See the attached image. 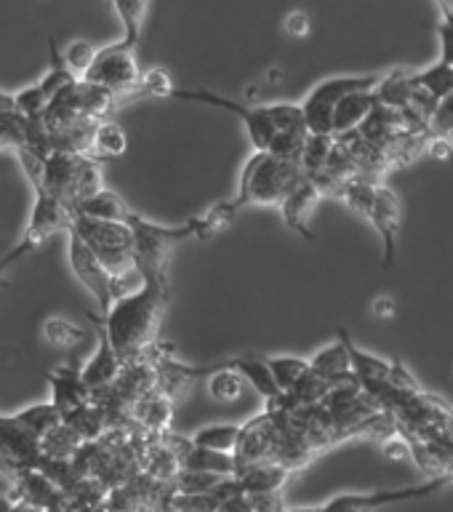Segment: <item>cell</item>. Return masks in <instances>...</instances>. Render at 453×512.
I'll use <instances>...</instances> for the list:
<instances>
[{"instance_id":"1","label":"cell","mask_w":453,"mask_h":512,"mask_svg":"<svg viewBox=\"0 0 453 512\" xmlns=\"http://www.w3.org/2000/svg\"><path fill=\"white\" fill-rule=\"evenodd\" d=\"M168 302V283L144 280L131 294L120 296L107 315H99L104 331L110 336L112 347L123 363L142 358L144 352L155 347L160 320Z\"/></svg>"},{"instance_id":"2","label":"cell","mask_w":453,"mask_h":512,"mask_svg":"<svg viewBox=\"0 0 453 512\" xmlns=\"http://www.w3.org/2000/svg\"><path fill=\"white\" fill-rule=\"evenodd\" d=\"M112 11L120 16L126 35L118 43H110L96 51L91 70L86 72L83 83L110 91L123 102L126 96H136L144 72L136 64V46L142 38L144 16L150 11L147 3H112Z\"/></svg>"},{"instance_id":"3","label":"cell","mask_w":453,"mask_h":512,"mask_svg":"<svg viewBox=\"0 0 453 512\" xmlns=\"http://www.w3.org/2000/svg\"><path fill=\"white\" fill-rule=\"evenodd\" d=\"M302 166L294 163H280L267 152H254L246 160V166L240 171L238 195H235V208H256V206H272L280 208L283 200L304 182Z\"/></svg>"},{"instance_id":"4","label":"cell","mask_w":453,"mask_h":512,"mask_svg":"<svg viewBox=\"0 0 453 512\" xmlns=\"http://www.w3.org/2000/svg\"><path fill=\"white\" fill-rule=\"evenodd\" d=\"M128 227L134 230L136 270H139L142 280H158V283H168V262H171L174 248L182 240L198 238L195 219L179 224V227H163V224H155L134 214Z\"/></svg>"},{"instance_id":"5","label":"cell","mask_w":453,"mask_h":512,"mask_svg":"<svg viewBox=\"0 0 453 512\" xmlns=\"http://www.w3.org/2000/svg\"><path fill=\"white\" fill-rule=\"evenodd\" d=\"M70 230L94 251L96 259L104 264V270L110 272L115 280H123L139 272L134 259V230L128 224L99 222V219L72 214Z\"/></svg>"},{"instance_id":"6","label":"cell","mask_w":453,"mask_h":512,"mask_svg":"<svg viewBox=\"0 0 453 512\" xmlns=\"http://www.w3.org/2000/svg\"><path fill=\"white\" fill-rule=\"evenodd\" d=\"M384 75H334L315 83L304 94V120L310 136H334V112L347 94L355 91H376Z\"/></svg>"},{"instance_id":"7","label":"cell","mask_w":453,"mask_h":512,"mask_svg":"<svg viewBox=\"0 0 453 512\" xmlns=\"http://www.w3.org/2000/svg\"><path fill=\"white\" fill-rule=\"evenodd\" d=\"M72 227V211L64 206L62 200L54 198L51 192L38 190L35 192V206H32L30 222L24 227V235L19 240V246L14 251H8L6 259H0V272L6 270L8 264L16 262L19 256L30 254L35 248H40L48 238H54L56 232H70Z\"/></svg>"},{"instance_id":"8","label":"cell","mask_w":453,"mask_h":512,"mask_svg":"<svg viewBox=\"0 0 453 512\" xmlns=\"http://www.w3.org/2000/svg\"><path fill=\"white\" fill-rule=\"evenodd\" d=\"M171 99H179V102L211 104V107H219V110H227L230 115H235V118L243 123V128H246L248 142H251L254 152H267V147H270L275 134H278L259 104L232 102V99H227V96L206 91V88H176Z\"/></svg>"},{"instance_id":"9","label":"cell","mask_w":453,"mask_h":512,"mask_svg":"<svg viewBox=\"0 0 453 512\" xmlns=\"http://www.w3.org/2000/svg\"><path fill=\"white\" fill-rule=\"evenodd\" d=\"M67 262H70L72 275L78 278V283L86 288L88 294L94 296L96 304H99V315H107L115 304V278L110 272L104 270V264L94 256V251L83 243V240L75 235V232H67Z\"/></svg>"},{"instance_id":"10","label":"cell","mask_w":453,"mask_h":512,"mask_svg":"<svg viewBox=\"0 0 453 512\" xmlns=\"http://www.w3.org/2000/svg\"><path fill=\"white\" fill-rule=\"evenodd\" d=\"M453 480V475H438V478H430L427 483H419V486L408 488H392V491H368V494H339L331 496L326 504H320L323 512H376L382 507H390V504H403L414 502V499H422V496H430L440 488H446Z\"/></svg>"},{"instance_id":"11","label":"cell","mask_w":453,"mask_h":512,"mask_svg":"<svg viewBox=\"0 0 453 512\" xmlns=\"http://www.w3.org/2000/svg\"><path fill=\"white\" fill-rule=\"evenodd\" d=\"M88 318L94 320L96 328H99V347H96L94 358L80 368V379H83V384H86L91 392L110 390V387H115L120 374H123L126 363H123V358H120L118 352H115V347H112L110 336H107V331H104L102 318L94 315V312H91Z\"/></svg>"},{"instance_id":"12","label":"cell","mask_w":453,"mask_h":512,"mask_svg":"<svg viewBox=\"0 0 453 512\" xmlns=\"http://www.w3.org/2000/svg\"><path fill=\"white\" fill-rule=\"evenodd\" d=\"M371 224L376 227V232L382 235L384 243V267H392L395 264V251H398V235L400 224H403V206H400L398 192L387 187V184H379L376 190V203L374 214H371Z\"/></svg>"},{"instance_id":"13","label":"cell","mask_w":453,"mask_h":512,"mask_svg":"<svg viewBox=\"0 0 453 512\" xmlns=\"http://www.w3.org/2000/svg\"><path fill=\"white\" fill-rule=\"evenodd\" d=\"M48 384H51V406L59 411L62 419H70L91 403V390H88L83 379H80V371L75 368H59L56 374L46 376Z\"/></svg>"},{"instance_id":"14","label":"cell","mask_w":453,"mask_h":512,"mask_svg":"<svg viewBox=\"0 0 453 512\" xmlns=\"http://www.w3.org/2000/svg\"><path fill=\"white\" fill-rule=\"evenodd\" d=\"M339 342L344 344V350L350 355V368L352 374L358 376V382L363 384V390L366 392H374L384 384H390V371H392V363L390 360L379 358L374 352H366L360 350L358 344L352 342L350 331H344L339 328Z\"/></svg>"},{"instance_id":"15","label":"cell","mask_w":453,"mask_h":512,"mask_svg":"<svg viewBox=\"0 0 453 512\" xmlns=\"http://www.w3.org/2000/svg\"><path fill=\"white\" fill-rule=\"evenodd\" d=\"M320 200H323V195H320L318 187H315L310 179H304V182L299 184V187H296V190L291 192L286 200H283V206H280V216H283L286 227H291L294 232H299L302 238L315 240V235H312V227H310V219H312V214H315V208H318Z\"/></svg>"},{"instance_id":"16","label":"cell","mask_w":453,"mask_h":512,"mask_svg":"<svg viewBox=\"0 0 453 512\" xmlns=\"http://www.w3.org/2000/svg\"><path fill=\"white\" fill-rule=\"evenodd\" d=\"M288 475H291V470L283 467V464L264 462L240 470L238 480L251 499H262V496H278L280 488L286 486Z\"/></svg>"},{"instance_id":"17","label":"cell","mask_w":453,"mask_h":512,"mask_svg":"<svg viewBox=\"0 0 453 512\" xmlns=\"http://www.w3.org/2000/svg\"><path fill=\"white\" fill-rule=\"evenodd\" d=\"M310 368H312V374L320 376V379H326L331 387H336V384L358 382V376L352 374L350 355H347L342 342L328 344V347L315 352V355L310 358Z\"/></svg>"},{"instance_id":"18","label":"cell","mask_w":453,"mask_h":512,"mask_svg":"<svg viewBox=\"0 0 453 512\" xmlns=\"http://www.w3.org/2000/svg\"><path fill=\"white\" fill-rule=\"evenodd\" d=\"M376 107H379L376 91H355L344 96L334 112V136L355 134Z\"/></svg>"},{"instance_id":"19","label":"cell","mask_w":453,"mask_h":512,"mask_svg":"<svg viewBox=\"0 0 453 512\" xmlns=\"http://www.w3.org/2000/svg\"><path fill=\"white\" fill-rule=\"evenodd\" d=\"M72 214L88 216V219H99V222H120L128 224L134 219L136 211L126 206V200L120 198L118 192H112L104 187L102 192H96L91 198H86L83 203L72 208Z\"/></svg>"},{"instance_id":"20","label":"cell","mask_w":453,"mask_h":512,"mask_svg":"<svg viewBox=\"0 0 453 512\" xmlns=\"http://www.w3.org/2000/svg\"><path fill=\"white\" fill-rule=\"evenodd\" d=\"M230 368H235L246 379V384H251L267 400V406L283 395L278 382H275V376H272L270 366H267V358H259V355H235V358H230Z\"/></svg>"},{"instance_id":"21","label":"cell","mask_w":453,"mask_h":512,"mask_svg":"<svg viewBox=\"0 0 453 512\" xmlns=\"http://www.w3.org/2000/svg\"><path fill=\"white\" fill-rule=\"evenodd\" d=\"M131 411H134V419L142 424V427L166 435L168 427H171V419H174V400L168 398L166 392L152 390L147 392L144 398L136 400L134 406H131Z\"/></svg>"},{"instance_id":"22","label":"cell","mask_w":453,"mask_h":512,"mask_svg":"<svg viewBox=\"0 0 453 512\" xmlns=\"http://www.w3.org/2000/svg\"><path fill=\"white\" fill-rule=\"evenodd\" d=\"M182 470L211 472V475H222V478H238L240 464L235 454H222V451H211V448L192 446L182 456Z\"/></svg>"},{"instance_id":"23","label":"cell","mask_w":453,"mask_h":512,"mask_svg":"<svg viewBox=\"0 0 453 512\" xmlns=\"http://www.w3.org/2000/svg\"><path fill=\"white\" fill-rule=\"evenodd\" d=\"M128 150V136L123 126L112 120H99L91 134V158H120Z\"/></svg>"},{"instance_id":"24","label":"cell","mask_w":453,"mask_h":512,"mask_svg":"<svg viewBox=\"0 0 453 512\" xmlns=\"http://www.w3.org/2000/svg\"><path fill=\"white\" fill-rule=\"evenodd\" d=\"M243 438V424H206L192 435V446L211 448L222 454H235Z\"/></svg>"},{"instance_id":"25","label":"cell","mask_w":453,"mask_h":512,"mask_svg":"<svg viewBox=\"0 0 453 512\" xmlns=\"http://www.w3.org/2000/svg\"><path fill=\"white\" fill-rule=\"evenodd\" d=\"M264 115L270 118L278 134H296V136H310L307 131V120H304V110L299 102H270L259 104Z\"/></svg>"},{"instance_id":"26","label":"cell","mask_w":453,"mask_h":512,"mask_svg":"<svg viewBox=\"0 0 453 512\" xmlns=\"http://www.w3.org/2000/svg\"><path fill=\"white\" fill-rule=\"evenodd\" d=\"M48 70L46 75L38 80V86L43 88V94L48 96V99H56V96L62 94V91H67L70 86H75L78 83V78L72 75L70 67L64 64V56L62 51L56 48L54 38H48Z\"/></svg>"},{"instance_id":"27","label":"cell","mask_w":453,"mask_h":512,"mask_svg":"<svg viewBox=\"0 0 453 512\" xmlns=\"http://www.w3.org/2000/svg\"><path fill=\"white\" fill-rule=\"evenodd\" d=\"M243 387H246V379L235 368H230V358L222 360V366L206 379L208 395L216 403H235V400L243 398Z\"/></svg>"},{"instance_id":"28","label":"cell","mask_w":453,"mask_h":512,"mask_svg":"<svg viewBox=\"0 0 453 512\" xmlns=\"http://www.w3.org/2000/svg\"><path fill=\"white\" fill-rule=\"evenodd\" d=\"M267 366H270L272 376H275V382H278L283 395L294 390L296 384L312 371L310 358H299V355H270Z\"/></svg>"},{"instance_id":"29","label":"cell","mask_w":453,"mask_h":512,"mask_svg":"<svg viewBox=\"0 0 453 512\" xmlns=\"http://www.w3.org/2000/svg\"><path fill=\"white\" fill-rule=\"evenodd\" d=\"M411 83L424 88V91H430L438 102H443L446 96L453 94V64H446L438 59L427 70L411 72Z\"/></svg>"},{"instance_id":"30","label":"cell","mask_w":453,"mask_h":512,"mask_svg":"<svg viewBox=\"0 0 453 512\" xmlns=\"http://www.w3.org/2000/svg\"><path fill=\"white\" fill-rule=\"evenodd\" d=\"M376 190H379V182H371V179H352V182L344 184V206L350 208L352 214L363 216L371 222V214H374L376 203Z\"/></svg>"},{"instance_id":"31","label":"cell","mask_w":453,"mask_h":512,"mask_svg":"<svg viewBox=\"0 0 453 512\" xmlns=\"http://www.w3.org/2000/svg\"><path fill=\"white\" fill-rule=\"evenodd\" d=\"M86 331L75 326L67 318H46L43 320V339L54 347H78L80 342H86Z\"/></svg>"},{"instance_id":"32","label":"cell","mask_w":453,"mask_h":512,"mask_svg":"<svg viewBox=\"0 0 453 512\" xmlns=\"http://www.w3.org/2000/svg\"><path fill=\"white\" fill-rule=\"evenodd\" d=\"M334 136H310L307 139V147H304V158H302V171L307 179L318 176L326 171L328 155L334 150Z\"/></svg>"},{"instance_id":"33","label":"cell","mask_w":453,"mask_h":512,"mask_svg":"<svg viewBox=\"0 0 453 512\" xmlns=\"http://www.w3.org/2000/svg\"><path fill=\"white\" fill-rule=\"evenodd\" d=\"M222 475H211V472H195V470H179L174 478L176 494H214V488L222 483Z\"/></svg>"},{"instance_id":"34","label":"cell","mask_w":453,"mask_h":512,"mask_svg":"<svg viewBox=\"0 0 453 512\" xmlns=\"http://www.w3.org/2000/svg\"><path fill=\"white\" fill-rule=\"evenodd\" d=\"M307 139H310V136L275 134L272 144L267 147V155H272V158L280 160V163H294V166H302Z\"/></svg>"},{"instance_id":"35","label":"cell","mask_w":453,"mask_h":512,"mask_svg":"<svg viewBox=\"0 0 453 512\" xmlns=\"http://www.w3.org/2000/svg\"><path fill=\"white\" fill-rule=\"evenodd\" d=\"M166 512H216L219 502L211 494H176L168 491L163 499Z\"/></svg>"},{"instance_id":"36","label":"cell","mask_w":453,"mask_h":512,"mask_svg":"<svg viewBox=\"0 0 453 512\" xmlns=\"http://www.w3.org/2000/svg\"><path fill=\"white\" fill-rule=\"evenodd\" d=\"M96 51H99V48L91 46L88 40H72L70 46L62 51L64 64L70 67V72L75 75V78L83 80L86 78V72L91 70V64H94Z\"/></svg>"},{"instance_id":"37","label":"cell","mask_w":453,"mask_h":512,"mask_svg":"<svg viewBox=\"0 0 453 512\" xmlns=\"http://www.w3.org/2000/svg\"><path fill=\"white\" fill-rule=\"evenodd\" d=\"M176 91L174 78L171 72L163 70V67H150V70L142 75V83H139V91L136 94H150V96H163V99H171Z\"/></svg>"},{"instance_id":"38","label":"cell","mask_w":453,"mask_h":512,"mask_svg":"<svg viewBox=\"0 0 453 512\" xmlns=\"http://www.w3.org/2000/svg\"><path fill=\"white\" fill-rule=\"evenodd\" d=\"M440 22H438V38H440V62L453 64V3H438Z\"/></svg>"},{"instance_id":"39","label":"cell","mask_w":453,"mask_h":512,"mask_svg":"<svg viewBox=\"0 0 453 512\" xmlns=\"http://www.w3.org/2000/svg\"><path fill=\"white\" fill-rule=\"evenodd\" d=\"M453 134V94L438 104V110L430 120V136H451Z\"/></svg>"},{"instance_id":"40","label":"cell","mask_w":453,"mask_h":512,"mask_svg":"<svg viewBox=\"0 0 453 512\" xmlns=\"http://www.w3.org/2000/svg\"><path fill=\"white\" fill-rule=\"evenodd\" d=\"M283 30H286L288 38L294 40H302L310 35L312 30V19L307 11H302V8H294V11H288L286 19H283Z\"/></svg>"},{"instance_id":"41","label":"cell","mask_w":453,"mask_h":512,"mask_svg":"<svg viewBox=\"0 0 453 512\" xmlns=\"http://www.w3.org/2000/svg\"><path fill=\"white\" fill-rule=\"evenodd\" d=\"M382 454L387 456V459H395V462H408V459H414V454H411V443H408V438L403 432H395L390 438H384Z\"/></svg>"},{"instance_id":"42","label":"cell","mask_w":453,"mask_h":512,"mask_svg":"<svg viewBox=\"0 0 453 512\" xmlns=\"http://www.w3.org/2000/svg\"><path fill=\"white\" fill-rule=\"evenodd\" d=\"M395 315H398V302H395V296L379 294L371 299V318L392 320Z\"/></svg>"},{"instance_id":"43","label":"cell","mask_w":453,"mask_h":512,"mask_svg":"<svg viewBox=\"0 0 453 512\" xmlns=\"http://www.w3.org/2000/svg\"><path fill=\"white\" fill-rule=\"evenodd\" d=\"M216 512H256V504L248 494H238V496H232V499H227V502L219 504V510Z\"/></svg>"},{"instance_id":"44","label":"cell","mask_w":453,"mask_h":512,"mask_svg":"<svg viewBox=\"0 0 453 512\" xmlns=\"http://www.w3.org/2000/svg\"><path fill=\"white\" fill-rule=\"evenodd\" d=\"M0 512H16L14 496H3V494H0Z\"/></svg>"},{"instance_id":"45","label":"cell","mask_w":453,"mask_h":512,"mask_svg":"<svg viewBox=\"0 0 453 512\" xmlns=\"http://www.w3.org/2000/svg\"><path fill=\"white\" fill-rule=\"evenodd\" d=\"M128 512H158V510L150 507V504H139V507H134V510H128Z\"/></svg>"},{"instance_id":"46","label":"cell","mask_w":453,"mask_h":512,"mask_svg":"<svg viewBox=\"0 0 453 512\" xmlns=\"http://www.w3.org/2000/svg\"><path fill=\"white\" fill-rule=\"evenodd\" d=\"M8 286V283H6V280H3V272H0V288H6Z\"/></svg>"},{"instance_id":"47","label":"cell","mask_w":453,"mask_h":512,"mask_svg":"<svg viewBox=\"0 0 453 512\" xmlns=\"http://www.w3.org/2000/svg\"><path fill=\"white\" fill-rule=\"evenodd\" d=\"M446 139H451V144H453V134H451V136H446Z\"/></svg>"}]
</instances>
